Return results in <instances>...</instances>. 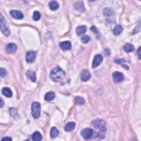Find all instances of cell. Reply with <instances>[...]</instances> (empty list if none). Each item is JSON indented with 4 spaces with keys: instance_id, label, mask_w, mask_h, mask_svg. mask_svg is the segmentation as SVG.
<instances>
[{
    "instance_id": "6da1fadb",
    "label": "cell",
    "mask_w": 141,
    "mask_h": 141,
    "mask_svg": "<svg viewBox=\"0 0 141 141\" xmlns=\"http://www.w3.org/2000/svg\"><path fill=\"white\" fill-rule=\"evenodd\" d=\"M92 126L96 130H98L99 132L96 133L97 137L100 139L105 137V133L107 131V124L103 120H95L92 122Z\"/></svg>"
},
{
    "instance_id": "7a4b0ae2",
    "label": "cell",
    "mask_w": 141,
    "mask_h": 141,
    "mask_svg": "<svg viewBox=\"0 0 141 141\" xmlns=\"http://www.w3.org/2000/svg\"><path fill=\"white\" fill-rule=\"evenodd\" d=\"M50 76L54 82H59L65 78V72L60 67H57L51 70Z\"/></svg>"
},
{
    "instance_id": "3957f363",
    "label": "cell",
    "mask_w": 141,
    "mask_h": 141,
    "mask_svg": "<svg viewBox=\"0 0 141 141\" xmlns=\"http://www.w3.org/2000/svg\"><path fill=\"white\" fill-rule=\"evenodd\" d=\"M0 26L2 33L6 37L9 36L11 33L10 29L8 25H7L6 19L3 17L2 14H0Z\"/></svg>"
},
{
    "instance_id": "277c9868",
    "label": "cell",
    "mask_w": 141,
    "mask_h": 141,
    "mask_svg": "<svg viewBox=\"0 0 141 141\" xmlns=\"http://www.w3.org/2000/svg\"><path fill=\"white\" fill-rule=\"evenodd\" d=\"M32 115L34 119H38L40 115L41 107L40 103L38 102H34L32 105Z\"/></svg>"
},
{
    "instance_id": "5b68a950",
    "label": "cell",
    "mask_w": 141,
    "mask_h": 141,
    "mask_svg": "<svg viewBox=\"0 0 141 141\" xmlns=\"http://www.w3.org/2000/svg\"><path fill=\"white\" fill-rule=\"evenodd\" d=\"M94 135V130L92 128H86L81 131V135L85 139H88L92 137Z\"/></svg>"
},
{
    "instance_id": "8992f818",
    "label": "cell",
    "mask_w": 141,
    "mask_h": 141,
    "mask_svg": "<svg viewBox=\"0 0 141 141\" xmlns=\"http://www.w3.org/2000/svg\"><path fill=\"white\" fill-rule=\"evenodd\" d=\"M37 56V52L33 51H29L25 55V60L28 63H33Z\"/></svg>"
},
{
    "instance_id": "52a82bcc",
    "label": "cell",
    "mask_w": 141,
    "mask_h": 141,
    "mask_svg": "<svg viewBox=\"0 0 141 141\" xmlns=\"http://www.w3.org/2000/svg\"><path fill=\"white\" fill-rule=\"evenodd\" d=\"M103 60V57L101 55L98 54L94 56V60L93 61V64H92V68H95L97 67L102 62Z\"/></svg>"
},
{
    "instance_id": "ba28073f",
    "label": "cell",
    "mask_w": 141,
    "mask_h": 141,
    "mask_svg": "<svg viewBox=\"0 0 141 141\" xmlns=\"http://www.w3.org/2000/svg\"><path fill=\"white\" fill-rule=\"evenodd\" d=\"M112 78L115 83H120L124 81V76L121 72H114L112 74Z\"/></svg>"
},
{
    "instance_id": "9c48e42d",
    "label": "cell",
    "mask_w": 141,
    "mask_h": 141,
    "mask_svg": "<svg viewBox=\"0 0 141 141\" xmlns=\"http://www.w3.org/2000/svg\"><path fill=\"white\" fill-rule=\"evenodd\" d=\"M6 50L7 53L12 54H14L17 51V46L14 43H10L8 44L6 48Z\"/></svg>"
},
{
    "instance_id": "30bf717a",
    "label": "cell",
    "mask_w": 141,
    "mask_h": 141,
    "mask_svg": "<svg viewBox=\"0 0 141 141\" xmlns=\"http://www.w3.org/2000/svg\"><path fill=\"white\" fill-rule=\"evenodd\" d=\"M91 77V74L87 69L82 70L81 72V78L82 81L87 82L90 80Z\"/></svg>"
},
{
    "instance_id": "8fae6325",
    "label": "cell",
    "mask_w": 141,
    "mask_h": 141,
    "mask_svg": "<svg viewBox=\"0 0 141 141\" xmlns=\"http://www.w3.org/2000/svg\"><path fill=\"white\" fill-rule=\"evenodd\" d=\"M10 14L12 17L16 19H22L24 17V15L20 11L12 10L10 11Z\"/></svg>"
},
{
    "instance_id": "7c38bea8",
    "label": "cell",
    "mask_w": 141,
    "mask_h": 141,
    "mask_svg": "<svg viewBox=\"0 0 141 141\" xmlns=\"http://www.w3.org/2000/svg\"><path fill=\"white\" fill-rule=\"evenodd\" d=\"M59 46L60 48L63 50H69L72 48L71 43L68 41H65L60 42Z\"/></svg>"
},
{
    "instance_id": "4fadbf2b",
    "label": "cell",
    "mask_w": 141,
    "mask_h": 141,
    "mask_svg": "<svg viewBox=\"0 0 141 141\" xmlns=\"http://www.w3.org/2000/svg\"><path fill=\"white\" fill-rule=\"evenodd\" d=\"M74 8L79 12H84L85 11V8L84 6L83 3L82 1H78L74 4Z\"/></svg>"
},
{
    "instance_id": "5bb4252c",
    "label": "cell",
    "mask_w": 141,
    "mask_h": 141,
    "mask_svg": "<svg viewBox=\"0 0 141 141\" xmlns=\"http://www.w3.org/2000/svg\"><path fill=\"white\" fill-rule=\"evenodd\" d=\"M26 76L28 77L29 79L32 81L33 82H35L37 81V77H36V74H35V72L33 71V70H28L26 72Z\"/></svg>"
},
{
    "instance_id": "9a60e30c",
    "label": "cell",
    "mask_w": 141,
    "mask_h": 141,
    "mask_svg": "<svg viewBox=\"0 0 141 141\" xmlns=\"http://www.w3.org/2000/svg\"><path fill=\"white\" fill-rule=\"evenodd\" d=\"M2 92L3 95L6 96L7 98H11L13 95V93L11 89L8 87L3 88L2 90Z\"/></svg>"
},
{
    "instance_id": "2e32d148",
    "label": "cell",
    "mask_w": 141,
    "mask_h": 141,
    "mask_svg": "<svg viewBox=\"0 0 141 141\" xmlns=\"http://www.w3.org/2000/svg\"><path fill=\"white\" fill-rule=\"evenodd\" d=\"M76 33L78 35H83L85 33L86 31H87V27L85 25H81L78 27L76 28Z\"/></svg>"
},
{
    "instance_id": "e0dca14e",
    "label": "cell",
    "mask_w": 141,
    "mask_h": 141,
    "mask_svg": "<svg viewBox=\"0 0 141 141\" xmlns=\"http://www.w3.org/2000/svg\"><path fill=\"white\" fill-rule=\"evenodd\" d=\"M75 126L76 124L74 122H69L66 125V126L65 127V130L66 132L72 131L74 130V128H75Z\"/></svg>"
},
{
    "instance_id": "ac0fdd59",
    "label": "cell",
    "mask_w": 141,
    "mask_h": 141,
    "mask_svg": "<svg viewBox=\"0 0 141 141\" xmlns=\"http://www.w3.org/2000/svg\"><path fill=\"white\" fill-rule=\"evenodd\" d=\"M55 98V94L53 92H49L47 93L45 95V100L47 101H50L54 100Z\"/></svg>"
},
{
    "instance_id": "d6986e66",
    "label": "cell",
    "mask_w": 141,
    "mask_h": 141,
    "mask_svg": "<svg viewBox=\"0 0 141 141\" xmlns=\"http://www.w3.org/2000/svg\"><path fill=\"white\" fill-rule=\"evenodd\" d=\"M123 48L126 52H131L135 50L134 46L131 44H126L124 46Z\"/></svg>"
},
{
    "instance_id": "ffe728a7",
    "label": "cell",
    "mask_w": 141,
    "mask_h": 141,
    "mask_svg": "<svg viewBox=\"0 0 141 141\" xmlns=\"http://www.w3.org/2000/svg\"><path fill=\"white\" fill-rule=\"evenodd\" d=\"M59 134V131H58L56 127H53L51 129L50 131V137L51 138H55Z\"/></svg>"
},
{
    "instance_id": "44dd1931",
    "label": "cell",
    "mask_w": 141,
    "mask_h": 141,
    "mask_svg": "<svg viewBox=\"0 0 141 141\" xmlns=\"http://www.w3.org/2000/svg\"><path fill=\"white\" fill-rule=\"evenodd\" d=\"M49 7L51 10L56 11L59 7V5L56 1H52L49 3Z\"/></svg>"
},
{
    "instance_id": "7402d4cb",
    "label": "cell",
    "mask_w": 141,
    "mask_h": 141,
    "mask_svg": "<svg viewBox=\"0 0 141 141\" xmlns=\"http://www.w3.org/2000/svg\"><path fill=\"white\" fill-rule=\"evenodd\" d=\"M32 139L35 141H40L42 139V135L38 131L35 132L32 135Z\"/></svg>"
},
{
    "instance_id": "603a6c76",
    "label": "cell",
    "mask_w": 141,
    "mask_h": 141,
    "mask_svg": "<svg viewBox=\"0 0 141 141\" xmlns=\"http://www.w3.org/2000/svg\"><path fill=\"white\" fill-rule=\"evenodd\" d=\"M122 31V27L120 25H116L113 29V33L115 35H118L120 34Z\"/></svg>"
},
{
    "instance_id": "cb8c5ba5",
    "label": "cell",
    "mask_w": 141,
    "mask_h": 141,
    "mask_svg": "<svg viewBox=\"0 0 141 141\" xmlns=\"http://www.w3.org/2000/svg\"><path fill=\"white\" fill-rule=\"evenodd\" d=\"M74 102L77 105H84L85 103L84 98L81 96H76L74 99Z\"/></svg>"
},
{
    "instance_id": "d4e9b609",
    "label": "cell",
    "mask_w": 141,
    "mask_h": 141,
    "mask_svg": "<svg viewBox=\"0 0 141 141\" xmlns=\"http://www.w3.org/2000/svg\"><path fill=\"white\" fill-rule=\"evenodd\" d=\"M41 14L38 11H34L33 15V19L35 21H38L39 19H40Z\"/></svg>"
},
{
    "instance_id": "484cf974",
    "label": "cell",
    "mask_w": 141,
    "mask_h": 141,
    "mask_svg": "<svg viewBox=\"0 0 141 141\" xmlns=\"http://www.w3.org/2000/svg\"><path fill=\"white\" fill-rule=\"evenodd\" d=\"M90 40H91V38H90L88 35H84L81 38V41L82 43H84V44H87L90 41Z\"/></svg>"
},
{
    "instance_id": "4316f807",
    "label": "cell",
    "mask_w": 141,
    "mask_h": 141,
    "mask_svg": "<svg viewBox=\"0 0 141 141\" xmlns=\"http://www.w3.org/2000/svg\"><path fill=\"white\" fill-rule=\"evenodd\" d=\"M91 30L92 31V32H93L94 33H95L96 34V38H99V37H100V34L98 30L97 29V28H96V27L95 26H93V27H91Z\"/></svg>"
},
{
    "instance_id": "83f0119b",
    "label": "cell",
    "mask_w": 141,
    "mask_h": 141,
    "mask_svg": "<svg viewBox=\"0 0 141 141\" xmlns=\"http://www.w3.org/2000/svg\"><path fill=\"white\" fill-rule=\"evenodd\" d=\"M113 13L112 11L109 8H105L104 10V14L105 15H111Z\"/></svg>"
},
{
    "instance_id": "f1b7e54d",
    "label": "cell",
    "mask_w": 141,
    "mask_h": 141,
    "mask_svg": "<svg viewBox=\"0 0 141 141\" xmlns=\"http://www.w3.org/2000/svg\"><path fill=\"white\" fill-rule=\"evenodd\" d=\"M7 72L6 69L1 68H0V74H1V77H5L7 76Z\"/></svg>"
},
{
    "instance_id": "f546056e",
    "label": "cell",
    "mask_w": 141,
    "mask_h": 141,
    "mask_svg": "<svg viewBox=\"0 0 141 141\" xmlns=\"http://www.w3.org/2000/svg\"><path fill=\"white\" fill-rule=\"evenodd\" d=\"M10 112L12 116L14 117L15 115H17V110L15 109L14 108H10Z\"/></svg>"
},
{
    "instance_id": "4dcf8cb0",
    "label": "cell",
    "mask_w": 141,
    "mask_h": 141,
    "mask_svg": "<svg viewBox=\"0 0 141 141\" xmlns=\"http://www.w3.org/2000/svg\"><path fill=\"white\" fill-rule=\"evenodd\" d=\"M2 141H9V140H12V139L11 137H5L1 139Z\"/></svg>"
},
{
    "instance_id": "1f68e13d",
    "label": "cell",
    "mask_w": 141,
    "mask_h": 141,
    "mask_svg": "<svg viewBox=\"0 0 141 141\" xmlns=\"http://www.w3.org/2000/svg\"><path fill=\"white\" fill-rule=\"evenodd\" d=\"M115 62H116V63H117V64H121L124 63V62H125V60H122V59H120V60H115Z\"/></svg>"
},
{
    "instance_id": "d6a6232c",
    "label": "cell",
    "mask_w": 141,
    "mask_h": 141,
    "mask_svg": "<svg viewBox=\"0 0 141 141\" xmlns=\"http://www.w3.org/2000/svg\"><path fill=\"white\" fill-rule=\"evenodd\" d=\"M138 54L139 59H140V47H139V49H138Z\"/></svg>"
},
{
    "instance_id": "836d02e7",
    "label": "cell",
    "mask_w": 141,
    "mask_h": 141,
    "mask_svg": "<svg viewBox=\"0 0 141 141\" xmlns=\"http://www.w3.org/2000/svg\"><path fill=\"white\" fill-rule=\"evenodd\" d=\"M0 102H1V105H0V106H1V108H3V105H4L3 101V100H2V98H1V101H0Z\"/></svg>"
},
{
    "instance_id": "e575fe53",
    "label": "cell",
    "mask_w": 141,
    "mask_h": 141,
    "mask_svg": "<svg viewBox=\"0 0 141 141\" xmlns=\"http://www.w3.org/2000/svg\"><path fill=\"white\" fill-rule=\"evenodd\" d=\"M122 67L123 68H125V69H127V70H128L129 69V67H128V66H127V65H122Z\"/></svg>"
}]
</instances>
